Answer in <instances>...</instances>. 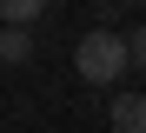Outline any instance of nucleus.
Segmentation results:
<instances>
[{"mask_svg": "<svg viewBox=\"0 0 146 133\" xmlns=\"http://www.w3.org/2000/svg\"><path fill=\"white\" fill-rule=\"evenodd\" d=\"M46 13V0H0V27H33Z\"/></svg>", "mask_w": 146, "mask_h": 133, "instance_id": "nucleus-4", "label": "nucleus"}, {"mask_svg": "<svg viewBox=\"0 0 146 133\" xmlns=\"http://www.w3.org/2000/svg\"><path fill=\"white\" fill-rule=\"evenodd\" d=\"M73 67H80L86 87H113V80L133 67V40H126V33H113V27H93V33L73 47Z\"/></svg>", "mask_w": 146, "mask_h": 133, "instance_id": "nucleus-1", "label": "nucleus"}, {"mask_svg": "<svg viewBox=\"0 0 146 133\" xmlns=\"http://www.w3.org/2000/svg\"><path fill=\"white\" fill-rule=\"evenodd\" d=\"M119 7H146V0H119Z\"/></svg>", "mask_w": 146, "mask_h": 133, "instance_id": "nucleus-6", "label": "nucleus"}, {"mask_svg": "<svg viewBox=\"0 0 146 133\" xmlns=\"http://www.w3.org/2000/svg\"><path fill=\"white\" fill-rule=\"evenodd\" d=\"M126 40H133V67L146 73V27H133V33H126Z\"/></svg>", "mask_w": 146, "mask_h": 133, "instance_id": "nucleus-5", "label": "nucleus"}, {"mask_svg": "<svg viewBox=\"0 0 146 133\" xmlns=\"http://www.w3.org/2000/svg\"><path fill=\"white\" fill-rule=\"evenodd\" d=\"M106 120H113V133H146V93H119Z\"/></svg>", "mask_w": 146, "mask_h": 133, "instance_id": "nucleus-2", "label": "nucleus"}, {"mask_svg": "<svg viewBox=\"0 0 146 133\" xmlns=\"http://www.w3.org/2000/svg\"><path fill=\"white\" fill-rule=\"evenodd\" d=\"M33 60V33L27 27H0V67H27Z\"/></svg>", "mask_w": 146, "mask_h": 133, "instance_id": "nucleus-3", "label": "nucleus"}]
</instances>
